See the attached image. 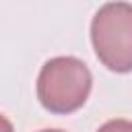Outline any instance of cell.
<instances>
[{
  "label": "cell",
  "mask_w": 132,
  "mask_h": 132,
  "mask_svg": "<svg viewBox=\"0 0 132 132\" xmlns=\"http://www.w3.org/2000/svg\"><path fill=\"white\" fill-rule=\"evenodd\" d=\"M97 132H132V122L130 120H124V118L107 120L105 124H101L97 128Z\"/></svg>",
  "instance_id": "3"
},
{
  "label": "cell",
  "mask_w": 132,
  "mask_h": 132,
  "mask_svg": "<svg viewBox=\"0 0 132 132\" xmlns=\"http://www.w3.org/2000/svg\"><path fill=\"white\" fill-rule=\"evenodd\" d=\"M39 132H64V130H60V128H43Z\"/></svg>",
  "instance_id": "4"
},
{
  "label": "cell",
  "mask_w": 132,
  "mask_h": 132,
  "mask_svg": "<svg viewBox=\"0 0 132 132\" xmlns=\"http://www.w3.org/2000/svg\"><path fill=\"white\" fill-rule=\"evenodd\" d=\"M91 43L97 60L111 72H132V4L111 0L91 21Z\"/></svg>",
  "instance_id": "2"
},
{
  "label": "cell",
  "mask_w": 132,
  "mask_h": 132,
  "mask_svg": "<svg viewBox=\"0 0 132 132\" xmlns=\"http://www.w3.org/2000/svg\"><path fill=\"white\" fill-rule=\"evenodd\" d=\"M93 89V74L89 66L76 56L50 58L37 74V99L50 111L58 116L80 109Z\"/></svg>",
  "instance_id": "1"
}]
</instances>
